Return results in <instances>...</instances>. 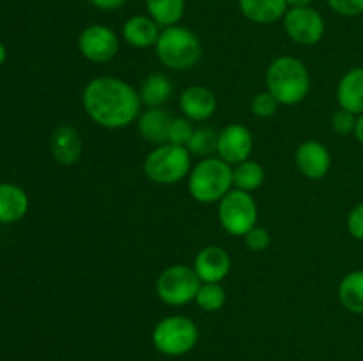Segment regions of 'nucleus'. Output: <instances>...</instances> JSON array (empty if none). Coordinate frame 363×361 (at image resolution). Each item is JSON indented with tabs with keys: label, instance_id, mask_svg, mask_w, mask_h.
Masks as SVG:
<instances>
[{
	"label": "nucleus",
	"instance_id": "obj_1",
	"mask_svg": "<svg viewBox=\"0 0 363 361\" xmlns=\"http://www.w3.org/2000/svg\"><path fill=\"white\" fill-rule=\"evenodd\" d=\"M84 110L92 122L105 130H123L140 115V94L133 85L117 76H96L82 94Z\"/></svg>",
	"mask_w": 363,
	"mask_h": 361
},
{
	"label": "nucleus",
	"instance_id": "obj_2",
	"mask_svg": "<svg viewBox=\"0 0 363 361\" xmlns=\"http://www.w3.org/2000/svg\"><path fill=\"white\" fill-rule=\"evenodd\" d=\"M266 91L284 106L303 101L311 92V73L303 60L291 55L277 57L266 71Z\"/></svg>",
	"mask_w": 363,
	"mask_h": 361
},
{
	"label": "nucleus",
	"instance_id": "obj_3",
	"mask_svg": "<svg viewBox=\"0 0 363 361\" xmlns=\"http://www.w3.org/2000/svg\"><path fill=\"white\" fill-rule=\"evenodd\" d=\"M233 188V166L218 156L201 159L188 173V193L201 204L220 202Z\"/></svg>",
	"mask_w": 363,
	"mask_h": 361
},
{
	"label": "nucleus",
	"instance_id": "obj_4",
	"mask_svg": "<svg viewBox=\"0 0 363 361\" xmlns=\"http://www.w3.org/2000/svg\"><path fill=\"white\" fill-rule=\"evenodd\" d=\"M155 50L160 62L172 71L191 69L202 57L201 39L183 25L162 28Z\"/></svg>",
	"mask_w": 363,
	"mask_h": 361
},
{
	"label": "nucleus",
	"instance_id": "obj_5",
	"mask_svg": "<svg viewBox=\"0 0 363 361\" xmlns=\"http://www.w3.org/2000/svg\"><path fill=\"white\" fill-rule=\"evenodd\" d=\"M191 154L186 147L174 144L156 145L144 159V173L151 183L170 186L190 173Z\"/></svg>",
	"mask_w": 363,
	"mask_h": 361
},
{
	"label": "nucleus",
	"instance_id": "obj_6",
	"mask_svg": "<svg viewBox=\"0 0 363 361\" xmlns=\"http://www.w3.org/2000/svg\"><path fill=\"white\" fill-rule=\"evenodd\" d=\"M199 342V328L186 315L163 317L152 329V345L160 354L179 357L194 350Z\"/></svg>",
	"mask_w": 363,
	"mask_h": 361
},
{
	"label": "nucleus",
	"instance_id": "obj_7",
	"mask_svg": "<svg viewBox=\"0 0 363 361\" xmlns=\"http://www.w3.org/2000/svg\"><path fill=\"white\" fill-rule=\"evenodd\" d=\"M259 209L254 195L233 188L218 202V222L227 234L245 237L257 225Z\"/></svg>",
	"mask_w": 363,
	"mask_h": 361
},
{
	"label": "nucleus",
	"instance_id": "obj_8",
	"mask_svg": "<svg viewBox=\"0 0 363 361\" xmlns=\"http://www.w3.org/2000/svg\"><path fill=\"white\" fill-rule=\"evenodd\" d=\"M201 283L194 265L174 264L160 273L156 280V292L169 306H183L195 301Z\"/></svg>",
	"mask_w": 363,
	"mask_h": 361
},
{
	"label": "nucleus",
	"instance_id": "obj_9",
	"mask_svg": "<svg viewBox=\"0 0 363 361\" xmlns=\"http://www.w3.org/2000/svg\"><path fill=\"white\" fill-rule=\"evenodd\" d=\"M282 21L291 41L301 46L318 45L326 32L325 18L312 6L289 7Z\"/></svg>",
	"mask_w": 363,
	"mask_h": 361
},
{
	"label": "nucleus",
	"instance_id": "obj_10",
	"mask_svg": "<svg viewBox=\"0 0 363 361\" xmlns=\"http://www.w3.org/2000/svg\"><path fill=\"white\" fill-rule=\"evenodd\" d=\"M119 46V35L101 23L89 25L78 35V52L96 64H105L116 59Z\"/></svg>",
	"mask_w": 363,
	"mask_h": 361
},
{
	"label": "nucleus",
	"instance_id": "obj_11",
	"mask_svg": "<svg viewBox=\"0 0 363 361\" xmlns=\"http://www.w3.org/2000/svg\"><path fill=\"white\" fill-rule=\"evenodd\" d=\"M252 151H254V134L247 126L233 122L220 131L216 156L230 166L250 159Z\"/></svg>",
	"mask_w": 363,
	"mask_h": 361
},
{
	"label": "nucleus",
	"instance_id": "obj_12",
	"mask_svg": "<svg viewBox=\"0 0 363 361\" xmlns=\"http://www.w3.org/2000/svg\"><path fill=\"white\" fill-rule=\"evenodd\" d=\"M294 161L301 176L311 180L323 179L332 168V154L328 147L318 140L301 142L294 152Z\"/></svg>",
	"mask_w": 363,
	"mask_h": 361
},
{
	"label": "nucleus",
	"instance_id": "obj_13",
	"mask_svg": "<svg viewBox=\"0 0 363 361\" xmlns=\"http://www.w3.org/2000/svg\"><path fill=\"white\" fill-rule=\"evenodd\" d=\"M230 268H233L230 255L218 244H208L197 251L194 258L195 273L204 283H222L230 273Z\"/></svg>",
	"mask_w": 363,
	"mask_h": 361
},
{
	"label": "nucleus",
	"instance_id": "obj_14",
	"mask_svg": "<svg viewBox=\"0 0 363 361\" xmlns=\"http://www.w3.org/2000/svg\"><path fill=\"white\" fill-rule=\"evenodd\" d=\"M50 152L53 159L64 166H71L80 161L84 152V140L71 124H60L50 134Z\"/></svg>",
	"mask_w": 363,
	"mask_h": 361
},
{
	"label": "nucleus",
	"instance_id": "obj_15",
	"mask_svg": "<svg viewBox=\"0 0 363 361\" xmlns=\"http://www.w3.org/2000/svg\"><path fill=\"white\" fill-rule=\"evenodd\" d=\"M216 96L211 88L202 87V85H191L184 88L179 96V108L186 119L191 122H204L211 119L216 112Z\"/></svg>",
	"mask_w": 363,
	"mask_h": 361
},
{
	"label": "nucleus",
	"instance_id": "obj_16",
	"mask_svg": "<svg viewBox=\"0 0 363 361\" xmlns=\"http://www.w3.org/2000/svg\"><path fill=\"white\" fill-rule=\"evenodd\" d=\"M160 34H162V27L149 14H135L128 18L123 25V39L138 50L155 48Z\"/></svg>",
	"mask_w": 363,
	"mask_h": 361
},
{
	"label": "nucleus",
	"instance_id": "obj_17",
	"mask_svg": "<svg viewBox=\"0 0 363 361\" xmlns=\"http://www.w3.org/2000/svg\"><path fill=\"white\" fill-rule=\"evenodd\" d=\"M174 117L167 112L163 106H152V108L140 112L137 119L138 134L145 142L156 145H163L169 142V127Z\"/></svg>",
	"mask_w": 363,
	"mask_h": 361
},
{
	"label": "nucleus",
	"instance_id": "obj_18",
	"mask_svg": "<svg viewBox=\"0 0 363 361\" xmlns=\"http://www.w3.org/2000/svg\"><path fill=\"white\" fill-rule=\"evenodd\" d=\"M27 191L13 183H0V223L11 225L25 218L28 212Z\"/></svg>",
	"mask_w": 363,
	"mask_h": 361
},
{
	"label": "nucleus",
	"instance_id": "obj_19",
	"mask_svg": "<svg viewBox=\"0 0 363 361\" xmlns=\"http://www.w3.org/2000/svg\"><path fill=\"white\" fill-rule=\"evenodd\" d=\"M337 101L340 108L362 115L363 113V67H351L337 85Z\"/></svg>",
	"mask_w": 363,
	"mask_h": 361
},
{
	"label": "nucleus",
	"instance_id": "obj_20",
	"mask_svg": "<svg viewBox=\"0 0 363 361\" xmlns=\"http://www.w3.org/2000/svg\"><path fill=\"white\" fill-rule=\"evenodd\" d=\"M238 6L247 20L257 25L277 23L289 9L286 0H238Z\"/></svg>",
	"mask_w": 363,
	"mask_h": 361
},
{
	"label": "nucleus",
	"instance_id": "obj_21",
	"mask_svg": "<svg viewBox=\"0 0 363 361\" xmlns=\"http://www.w3.org/2000/svg\"><path fill=\"white\" fill-rule=\"evenodd\" d=\"M140 101L147 108L152 106H163L174 94V85L167 74L163 73H151L144 78L140 85Z\"/></svg>",
	"mask_w": 363,
	"mask_h": 361
},
{
	"label": "nucleus",
	"instance_id": "obj_22",
	"mask_svg": "<svg viewBox=\"0 0 363 361\" xmlns=\"http://www.w3.org/2000/svg\"><path fill=\"white\" fill-rule=\"evenodd\" d=\"M339 301L351 314L363 315V269L347 273L340 280Z\"/></svg>",
	"mask_w": 363,
	"mask_h": 361
},
{
	"label": "nucleus",
	"instance_id": "obj_23",
	"mask_svg": "<svg viewBox=\"0 0 363 361\" xmlns=\"http://www.w3.org/2000/svg\"><path fill=\"white\" fill-rule=\"evenodd\" d=\"M145 9L162 28L172 27L183 20L186 0H145Z\"/></svg>",
	"mask_w": 363,
	"mask_h": 361
},
{
	"label": "nucleus",
	"instance_id": "obj_24",
	"mask_svg": "<svg viewBox=\"0 0 363 361\" xmlns=\"http://www.w3.org/2000/svg\"><path fill=\"white\" fill-rule=\"evenodd\" d=\"M266 179V172L261 163L254 159H247L233 166V183L236 190L254 193L255 190L262 186Z\"/></svg>",
	"mask_w": 363,
	"mask_h": 361
},
{
	"label": "nucleus",
	"instance_id": "obj_25",
	"mask_svg": "<svg viewBox=\"0 0 363 361\" xmlns=\"http://www.w3.org/2000/svg\"><path fill=\"white\" fill-rule=\"evenodd\" d=\"M218 134L211 127H195V133L191 137L190 144L186 145V149L190 151L191 158H211L213 154H216V149H218Z\"/></svg>",
	"mask_w": 363,
	"mask_h": 361
},
{
	"label": "nucleus",
	"instance_id": "obj_26",
	"mask_svg": "<svg viewBox=\"0 0 363 361\" xmlns=\"http://www.w3.org/2000/svg\"><path fill=\"white\" fill-rule=\"evenodd\" d=\"M227 301L225 289L222 283H201L199 292L195 296V303L204 311H218L222 310Z\"/></svg>",
	"mask_w": 363,
	"mask_h": 361
},
{
	"label": "nucleus",
	"instance_id": "obj_27",
	"mask_svg": "<svg viewBox=\"0 0 363 361\" xmlns=\"http://www.w3.org/2000/svg\"><path fill=\"white\" fill-rule=\"evenodd\" d=\"M194 133H195V126L190 119H186L184 115L174 117L169 127V142H167V144L186 147V145L190 144Z\"/></svg>",
	"mask_w": 363,
	"mask_h": 361
},
{
	"label": "nucleus",
	"instance_id": "obj_28",
	"mask_svg": "<svg viewBox=\"0 0 363 361\" xmlns=\"http://www.w3.org/2000/svg\"><path fill=\"white\" fill-rule=\"evenodd\" d=\"M280 103L277 101L275 96L272 94V92L264 91V92H259V94L254 96V99H252V113H254L255 117H259V119H268V117H273L277 113V110H279Z\"/></svg>",
	"mask_w": 363,
	"mask_h": 361
},
{
	"label": "nucleus",
	"instance_id": "obj_29",
	"mask_svg": "<svg viewBox=\"0 0 363 361\" xmlns=\"http://www.w3.org/2000/svg\"><path fill=\"white\" fill-rule=\"evenodd\" d=\"M358 115L347 112V110L340 108L332 115V130L340 137H347V134H354V127H357Z\"/></svg>",
	"mask_w": 363,
	"mask_h": 361
},
{
	"label": "nucleus",
	"instance_id": "obj_30",
	"mask_svg": "<svg viewBox=\"0 0 363 361\" xmlns=\"http://www.w3.org/2000/svg\"><path fill=\"white\" fill-rule=\"evenodd\" d=\"M330 9L344 18H354L363 14V0H326Z\"/></svg>",
	"mask_w": 363,
	"mask_h": 361
},
{
	"label": "nucleus",
	"instance_id": "obj_31",
	"mask_svg": "<svg viewBox=\"0 0 363 361\" xmlns=\"http://www.w3.org/2000/svg\"><path fill=\"white\" fill-rule=\"evenodd\" d=\"M272 243V236H269L268 230L264 227L255 225L250 232H247L245 236V244H247L248 250L252 251H264L266 248Z\"/></svg>",
	"mask_w": 363,
	"mask_h": 361
},
{
	"label": "nucleus",
	"instance_id": "obj_32",
	"mask_svg": "<svg viewBox=\"0 0 363 361\" xmlns=\"http://www.w3.org/2000/svg\"><path fill=\"white\" fill-rule=\"evenodd\" d=\"M347 232L354 237L357 241H363V202L354 205L347 214Z\"/></svg>",
	"mask_w": 363,
	"mask_h": 361
},
{
	"label": "nucleus",
	"instance_id": "obj_33",
	"mask_svg": "<svg viewBox=\"0 0 363 361\" xmlns=\"http://www.w3.org/2000/svg\"><path fill=\"white\" fill-rule=\"evenodd\" d=\"M99 11H117L126 4V0H89Z\"/></svg>",
	"mask_w": 363,
	"mask_h": 361
},
{
	"label": "nucleus",
	"instance_id": "obj_34",
	"mask_svg": "<svg viewBox=\"0 0 363 361\" xmlns=\"http://www.w3.org/2000/svg\"><path fill=\"white\" fill-rule=\"evenodd\" d=\"M354 137H357V140L363 145V113H362V115H358V119H357V127H354Z\"/></svg>",
	"mask_w": 363,
	"mask_h": 361
},
{
	"label": "nucleus",
	"instance_id": "obj_35",
	"mask_svg": "<svg viewBox=\"0 0 363 361\" xmlns=\"http://www.w3.org/2000/svg\"><path fill=\"white\" fill-rule=\"evenodd\" d=\"M289 7H308L314 0H286Z\"/></svg>",
	"mask_w": 363,
	"mask_h": 361
},
{
	"label": "nucleus",
	"instance_id": "obj_36",
	"mask_svg": "<svg viewBox=\"0 0 363 361\" xmlns=\"http://www.w3.org/2000/svg\"><path fill=\"white\" fill-rule=\"evenodd\" d=\"M7 60V48L2 41H0V66Z\"/></svg>",
	"mask_w": 363,
	"mask_h": 361
}]
</instances>
